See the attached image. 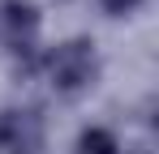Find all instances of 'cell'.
I'll return each instance as SVG.
<instances>
[{
  "label": "cell",
  "instance_id": "cell-1",
  "mask_svg": "<svg viewBox=\"0 0 159 154\" xmlns=\"http://www.w3.org/2000/svg\"><path fill=\"white\" fill-rule=\"evenodd\" d=\"M48 69H52L56 86H82L86 77H90V51L82 47V43H65V47L52 51V60H48Z\"/></svg>",
  "mask_w": 159,
  "mask_h": 154
},
{
  "label": "cell",
  "instance_id": "cell-2",
  "mask_svg": "<svg viewBox=\"0 0 159 154\" xmlns=\"http://www.w3.org/2000/svg\"><path fill=\"white\" fill-rule=\"evenodd\" d=\"M39 120L30 116V111H9L4 120H0V146L9 154H34L39 146Z\"/></svg>",
  "mask_w": 159,
  "mask_h": 154
},
{
  "label": "cell",
  "instance_id": "cell-3",
  "mask_svg": "<svg viewBox=\"0 0 159 154\" xmlns=\"http://www.w3.org/2000/svg\"><path fill=\"white\" fill-rule=\"evenodd\" d=\"M82 154H116V146H112L107 133H86L82 137Z\"/></svg>",
  "mask_w": 159,
  "mask_h": 154
},
{
  "label": "cell",
  "instance_id": "cell-4",
  "mask_svg": "<svg viewBox=\"0 0 159 154\" xmlns=\"http://www.w3.org/2000/svg\"><path fill=\"white\" fill-rule=\"evenodd\" d=\"M107 9H112V13H125V9H133V4H138V0H103Z\"/></svg>",
  "mask_w": 159,
  "mask_h": 154
}]
</instances>
